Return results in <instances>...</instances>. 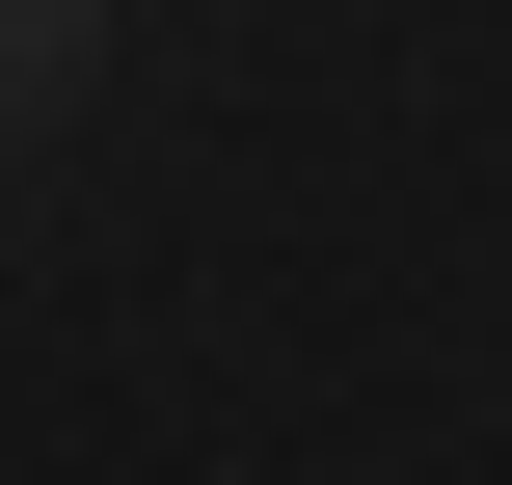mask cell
Wrapping results in <instances>:
<instances>
[{"label":"cell","mask_w":512,"mask_h":485,"mask_svg":"<svg viewBox=\"0 0 512 485\" xmlns=\"http://www.w3.org/2000/svg\"><path fill=\"white\" fill-rule=\"evenodd\" d=\"M108 27H135V0H0V162H27V135L108 81Z\"/></svg>","instance_id":"6da1fadb"}]
</instances>
